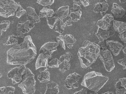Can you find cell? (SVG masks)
Returning a JSON list of instances; mask_svg holds the SVG:
<instances>
[{
  "mask_svg": "<svg viewBox=\"0 0 126 94\" xmlns=\"http://www.w3.org/2000/svg\"><path fill=\"white\" fill-rule=\"evenodd\" d=\"M37 54V48L30 35L23 42L13 46L7 51V62L12 65H25L32 61Z\"/></svg>",
  "mask_w": 126,
  "mask_h": 94,
  "instance_id": "cell-1",
  "label": "cell"
},
{
  "mask_svg": "<svg viewBox=\"0 0 126 94\" xmlns=\"http://www.w3.org/2000/svg\"><path fill=\"white\" fill-rule=\"evenodd\" d=\"M101 47L98 44L88 40L84 41L82 47L79 48L78 57L82 67L88 69L99 56Z\"/></svg>",
  "mask_w": 126,
  "mask_h": 94,
  "instance_id": "cell-2",
  "label": "cell"
},
{
  "mask_svg": "<svg viewBox=\"0 0 126 94\" xmlns=\"http://www.w3.org/2000/svg\"><path fill=\"white\" fill-rule=\"evenodd\" d=\"M108 77L101 73L91 71L86 74L82 82V86L88 89L98 92L108 81Z\"/></svg>",
  "mask_w": 126,
  "mask_h": 94,
  "instance_id": "cell-3",
  "label": "cell"
},
{
  "mask_svg": "<svg viewBox=\"0 0 126 94\" xmlns=\"http://www.w3.org/2000/svg\"><path fill=\"white\" fill-rule=\"evenodd\" d=\"M36 81L34 75L29 68H26L22 80L18 86L21 88L24 94H33L35 92Z\"/></svg>",
  "mask_w": 126,
  "mask_h": 94,
  "instance_id": "cell-4",
  "label": "cell"
},
{
  "mask_svg": "<svg viewBox=\"0 0 126 94\" xmlns=\"http://www.w3.org/2000/svg\"><path fill=\"white\" fill-rule=\"evenodd\" d=\"M20 6L14 0H0V15L5 18L14 16Z\"/></svg>",
  "mask_w": 126,
  "mask_h": 94,
  "instance_id": "cell-5",
  "label": "cell"
},
{
  "mask_svg": "<svg viewBox=\"0 0 126 94\" xmlns=\"http://www.w3.org/2000/svg\"><path fill=\"white\" fill-rule=\"evenodd\" d=\"M99 57L104 64L105 70L109 72L112 71L115 67V63L111 51L107 46L102 48Z\"/></svg>",
  "mask_w": 126,
  "mask_h": 94,
  "instance_id": "cell-6",
  "label": "cell"
},
{
  "mask_svg": "<svg viewBox=\"0 0 126 94\" xmlns=\"http://www.w3.org/2000/svg\"><path fill=\"white\" fill-rule=\"evenodd\" d=\"M26 68L25 65H20L11 68L8 73V77L11 79L12 83L15 84L20 83L22 77L25 73Z\"/></svg>",
  "mask_w": 126,
  "mask_h": 94,
  "instance_id": "cell-7",
  "label": "cell"
},
{
  "mask_svg": "<svg viewBox=\"0 0 126 94\" xmlns=\"http://www.w3.org/2000/svg\"><path fill=\"white\" fill-rule=\"evenodd\" d=\"M34 23L27 20L25 22L19 21L17 26V35L20 38H25V35L28 33L34 27Z\"/></svg>",
  "mask_w": 126,
  "mask_h": 94,
  "instance_id": "cell-8",
  "label": "cell"
},
{
  "mask_svg": "<svg viewBox=\"0 0 126 94\" xmlns=\"http://www.w3.org/2000/svg\"><path fill=\"white\" fill-rule=\"evenodd\" d=\"M59 45L58 42L54 41H50L46 43L40 48V54L43 53L47 56L48 59H51L53 52L57 50V47Z\"/></svg>",
  "mask_w": 126,
  "mask_h": 94,
  "instance_id": "cell-9",
  "label": "cell"
},
{
  "mask_svg": "<svg viewBox=\"0 0 126 94\" xmlns=\"http://www.w3.org/2000/svg\"><path fill=\"white\" fill-rule=\"evenodd\" d=\"M81 76L74 73L68 76L65 81L64 86L68 89H74L79 87V81Z\"/></svg>",
  "mask_w": 126,
  "mask_h": 94,
  "instance_id": "cell-10",
  "label": "cell"
},
{
  "mask_svg": "<svg viewBox=\"0 0 126 94\" xmlns=\"http://www.w3.org/2000/svg\"><path fill=\"white\" fill-rule=\"evenodd\" d=\"M114 20L113 16L111 14H106L96 23L98 28L103 30H108L110 28Z\"/></svg>",
  "mask_w": 126,
  "mask_h": 94,
  "instance_id": "cell-11",
  "label": "cell"
},
{
  "mask_svg": "<svg viewBox=\"0 0 126 94\" xmlns=\"http://www.w3.org/2000/svg\"><path fill=\"white\" fill-rule=\"evenodd\" d=\"M106 43L108 49L115 56H118L119 54L124 47L121 43L115 40H107Z\"/></svg>",
  "mask_w": 126,
  "mask_h": 94,
  "instance_id": "cell-12",
  "label": "cell"
},
{
  "mask_svg": "<svg viewBox=\"0 0 126 94\" xmlns=\"http://www.w3.org/2000/svg\"><path fill=\"white\" fill-rule=\"evenodd\" d=\"M109 5L107 0H101L95 4L93 12L95 13L100 12L102 15H104L108 10Z\"/></svg>",
  "mask_w": 126,
  "mask_h": 94,
  "instance_id": "cell-13",
  "label": "cell"
},
{
  "mask_svg": "<svg viewBox=\"0 0 126 94\" xmlns=\"http://www.w3.org/2000/svg\"><path fill=\"white\" fill-rule=\"evenodd\" d=\"M110 29L108 30H104L98 28L95 35L99 41H104L112 36L115 34L114 31Z\"/></svg>",
  "mask_w": 126,
  "mask_h": 94,
  "instance_id": "cell-14",
  "label": "cell"
},
{
  "mask_svg": "<svg viewBox=\"0 0 126 94\" xmlns=\"http://www.w3.org/2000/svg\"><path fill=\"white\" fill-rule=\"evenodd\" d=\"M26 10L27 20L33 22L34 24L40 22V18L37 14L34 8L31 7H28L26 8Z\"/></svg>",
  "mask_w": 126,
  "mask_h": 94,
  "instance_id": "cell-15",
  "label": "cell"
},
{
  "mask_svg": "<svg viewBox=\"0 0 126 94\" xmlns=\"http://www.w3.org/2000/svg\"><path fill=\"white\" fill-rule=\"evenodd\" d=\"M48 58L43 53H40L37 57L35 64L36 70L48 66Z\"/></svg>",
  "mask_w": 126,
  "mask_h": 94,
  "instance_id": "cell-16",
  "label": "cell"
},
{
  "mask_svg": "<svg viewBox=\"0 0 126 94\" xmlns=\"http://www.w3.org/2000/svg\"><path fill=\"white\" fill-rule=\"evenodd\" d=\"M69 6H63L59 7L55 12V16L59 20L63 21L68 16Z\"/></svg>",
  "mask_w": 126,
  "mask_h": 94,
  "instance_id": "cell-17",
  "label": "cell"
},
{
  "mask_svg": "<svg viewBox=\"0 0 126 94\" xmlns=\"http://www.w3.org/2000/svg\"><path fill=\"white\" fill-rule=\"evenodd\" d=\"M39 72L40 74L38 75L37 79L40 83H46L50 81V73L47 68H41Z\"/></svg>",
  "mask_w": 126,
  "mask_h": 94,
  "instance_id": "cell-18",
  "label": "cell"
},
{
  "mask_svg": "<svg viewBox=\"0 0 126 94\" xmlns=\"http://www.w3.org/2000/svg\"><path fill=\"white\" fill-rule=\"evenodd\" d=\"M111 12L115 17L121 18L124 17L126 11L124 9L118 4L116 3H113Z\"/></svg>",
  "mask_w": 126,
  "mask_h": 94,
  "instance_id": "cell-19",
  "label": "cell"
},
{
  "mask_svg": "<svg viewBox=\"0 0 126 94\" xmlns=\"http://www.w3.org/2000/svg\"><path fill=\"white\" fill-rule=\"evenodd\" d=\"M113 26L114 30L119 34L126 32V23L125 22L114 20Z\"/></svg>",
  "mask_w": 126,
  "mask_h": 94,
  "instance_id": "cell-20",
  "label": "cell"
},
{
  "mask_svg": "<svg viewBox=\"0 0 126 94\" xmlns=\"http://www.w3.org/2000/svg\"><path fill=\"white\" fill-rule=\"evenodd\" d=\"M59 92V85L56 82L51 81L47 84V89L45 94H58Z\"/></svg>",
  "mask_w": 126,
  "mask_h": 94,
  "instance_id": "cell-21",
  "label": "cell"
},
{
  "mask_svg": "<svg viewBox=\"0 0 126 94\" xmlns=\"http://www.w3.org/2000/svg\"><path fill=\"white\" fill-rule=\"evenodd\" d=\"M55 14L53 10L48 7L45 6L40 12L39 16L40 18L52 17Z\"/></svg>",
  "mask_w": 126,
  "mask_h": 94,
  "instance_id": "cell-22",
  "label": "cell"
},
{
  "mask_svg": "<svg viewBox=\"0 0 126 94\" xmlns=\"http://www.w3.org/2000/svg\"><path fill=\"white\" fill-rule=\"evenodd\" d=\"M64 37L65 45L68 48L71 49L76 42V39L72 35L66 34Z\"/></svg>",
  "mask_w": 126,
  "mask_h": 94,
  "instance_id": "cell-23",
  "label": "cell"
},
{
  "mask_svg": "<svg viewBox=\"0 0 126 94\" xmlns=\"http://www.w3.org/2000/svg\"><path fill=\"white\" fill-rule=\"evenodd\" d=\"M19 37L17 35H12L9 36L8 39L4 45L7 46L14 45L19 44Z\"/></svg>",
  "mask_w": 126,
  "mask_h": 94,
  "instance_id": "cell-24",
  "label": "cell"
},
{
  "mask_svg": "<svg viewBox=\"0 0 126 94\" xmlns=\"http://www.w3.org/2000/svg\"><path fill=\"white\" fill-rule=\"evenodd\" d=\"M81 15L82 12L81 10L70 11V14L68 16L73 22H76L80 20Z\"/></svg>",
  "mask_w": 126,
  "mask_h": 94,
  "instance_id": "cell-25",
  "label": "cell"
},
{
  "mask_svg": "<svg viewBox=\"0 0 126 94\" xmlns=\"http://www.w3.org/2000/svg\"><path fill=\"white\" fill-rule=\"evenodd\" d=\"M71 64L70 61L67 60H64L60 62L59 66V70L62 73L70 69Z\"/></svg>",
  "mask_w": 126,
  "mask_h": 94,
  "instance_id": "cell-26",
  "label": "cell"
},
{
  "mask_svg": "<svg viewBox=\"0 0 126 94\" xmlns=\"http://www.w3.org/2000/svg\"><path fill=\"white\" fill-rule=\"evenodd\" d=\"M65 25L63 21L59 19L57 23L55 25V31L59 33L60 34H62L64 32Z\"/></svg>",
  "mask_w": 126,
  "mask_h": 94,
  "instance_id": "cell-27",
  "label": "cell"
},
{
  "mask_svg": "<svg viewBox=\"0 0 126 94\" xmlns=\"http://www.w3.org/2000/svg\"><path fill=\"white\" fill-rule=\"evenodd\" d=\"M15 88L12 86L3 87L0 88V94H15Z\"/></svg>",
  "mask_w": 126,
  "mask_h": 94,
  "instance_id": "cell-28",
  "label": "cell"
},
{
  "mask_svg": "<svg viewBox=\"0 0 126 94\" xmlns=\"http://www.w3.org/2000/svg\"><path fill=\"white\" fill-rule=\"evenodd\" d=\"M116 94H125L126 93V89L122 85L120 81L116 82L115 85Z\"/></svg>",
  "mask_w": 126,
  "mask_h": 94,
  "instance_id": "cell-29",
  "label": "cell"
},
{
  "mask_svg": "<svg viewBox=\"0 0 126 94\" xmlns=\"http://www.w3.org/2000/svg\"><path fill=\"white\" fill-rule=\"evenodd\" d=\"M47 23L48 26L51 29L53 28L54 26L57 23L59 19L56 16H53L52 17H47Z\"/></svg>",
  "mask_w": 126,
  "mask_h": 94,
  "instance_id": "cell-30",
  "label": "cell"
},
{
  "mask_svg": "<svg viewBox=\"0 0 126 94\" xmlns=\"http://www.w3.org/2000/svg\"><path fill=\"white\" fill-rule=\"evenodd\" d=\"M11 22L9 21L4 20L1 21L0 23V31H6L7 29L9 28Z\"/></svg>",
  "mask_w": 126,
  "mask_h": 94,
  "instance_id": "cell-31",
  "label": "cell"
},
{
  "mask_svg": "<svg viewBox=\"0 0 126 94\" xmlns=\"http://www.w3.org/2000/svg\"><path fill=\"white\" fill-rule=\"evenodd\" d=\"M60 61L59 59H54L48 62V66L50 68H59Z\"/></svg>",
  "mask_w": 126,
  "mask_h": 94,
  "instance_id": "cell-32",
  "label": "cell"
},
{
  "mask_svg": "<svg viewBox=\"0 0 126 94\" xmlns=\"http://www.w3.org/2000/svg\"><path fill=\"white\" fill-rule=\"evenodd\" d=\"M57 41L64 50H65V42L64 37L63 35H60L56 37Z\"/></svg>",
  "mask_w": 126,
  "mask_h": 94,
  "instance_id": "cell-33",
  "label": "cell"
},
{
  "mask_svg": "<svg viewBox=\"0 0 126 94\" xmlns=\"http://www.w3.org/2000/svg\"><path fill=\"white\" fill-rule=\"evenodd\" d=\"M54 1V0H38L37 3L43 6L49 7L53 3Z\"/></svg>",
  "mask_w": 126,
  "mask_h": 94,
  "instance_id": "cell-34",
  "label": "cell"
},
{
  "mask_svg": "<svg viewBox=\"0 0 126 94\" xmlns=\"http://www.w3.org/2000/svg\"><path fill=\"white\" fill-rule=\"evenodd\" d=\"M73 54L71 52L69 51L66 52L64 54L60 56L59 59L60 61L61 62L64 60H67L70 61L73 57Z\"/></svg>",
  "mask_w": 126,
  "mask_h": 94,
  "instance_id": "cell-35",
  "label": "cell"
},
{
  "mask_svg": "<svg viewBox=\"0 0 126 94\" xmlns=\"http://www.w3.org/2000/svg\"><path fill=\"white\" fill-rule=\"evenodd\" d=\"M74 94H98L97 92L88 89L87 88H83L80 91L76 92Z\"/></svg>",
  "mask_w": 126,
  "mask_h": 94,
  "instance_id": "cell-36",
  "label": "cell"
},
{
  "mask_svg": "<svg viewBox=\"0 0 126 94\" xmlns=\"http://www.w3.org/2000/svg\"><path fill=\"white\" fill-rule=\"evenodd\" d=\"M26 10L24 9L21 6L17 9L15 13V14H16V17L18 18H19L23 15L26 14Z\"/></svg>",
  "mask_w": 126,
  "mask_h": 94,
  "instance_id": "cell-37",
  "label": "cell"
},
{
  "mask_svg": "<svg viewBox=\"0 0 126 94\" xmlns=\"http://www.w3.org/2000/svg\"><path fill=\"white\" fill-rule=\"evenodd\" d=\"M117 62L119 64L123 66V70H124L126 69V57L119 59Z\"/></svg>",
  "mask_w": 126,
  "mask_h": 94,
  "instance_id": "cell-38",
  "label": "cell"
},
{
  "mask_svg": "<svg viewBox=\"0 0 126 94\" xmlns=\"http://www.w3.org/2000/svg\"><path fill=\"white\" fill-rule=\"evenodd\" d=\"M81 5L79 4L73 2V7L71 8L70 11H78V10H81Z\"/></svg>",
  "mask_w": 126,
  "mask_h": 94,
  "instance_id": "cell-39",
  "label": "cell"
},
{
  "mask_svg": "<svg viewBox=\"0 0 126 94\" xmlns=\"http://www.w3.org/2000/svg\"><path fill=\"white\" fill-rule=\"evenodd\" d=\"M119 36L122 41L125 44H126V32L122 34H119Z\"/></svg>",
  "mask_w": 126,
  "mask_h": 94,
  "instance_id": "cell-40",
  "label": "cell"
},
{
  "mask_svg": "<svg viewBox=\"0 0 126 94\" xmlns=\"http://www.w3.org/2000/svg\"><path fill=\"white\" fill-rule=\"evenodd\" d=\"M63 22H64V23L65 24V25L67 26H70L72 25H73L72 23V20H71L70 18L68 16V18L65 20L63 21Z\"/></svg>",
  "mask_w": 126,
  "mask_h": 94,
  "instance_id": "cell-41",
  "label": "cell"
},
{
  "mask_svg": "<svg viewBox=\"0 0 126 94\" xmlns=\"http://www.w3.org/2000/svg\"><path fill=\"white\" fill-rule=\"evenodd\" d=\"M82 4L85 7L88 6L90 5V2L88 0H79Z\"/></svg>",
  "mask_w": 126,
  "mask_h": 94,
  "instance_id": "cell-42",
  "label": "cell"
},
{
  "mask_svg": "<svg viewBox=\"0 0 126 94\" xmlns=\"http://www.w3.org/2000/svg\"><path fill=\"white\" fill-rule=\"evenodd\" d=\"M119 81L121 82L122 86L126 89V78L119 79Z\"/></svg>",
  "mask_w": 126,
  "mask_h": 94,
  "instance_id": "cell-43",
  "label": "cell"
},
{
  "mask_svg": "<svg viewBox=\"0 0 126 94\" xmlns=\"http://www.w3.org/2000/svg\"><path fill=\"white\" fill-rule=\"evenodd\" d=\"M98 45L101 48H102L103 47L106 46L105 45V42L104 41H99V42L98 43Z\"/></svg>",
  "mask_w": 126,
  "mask_h": 94,
  "instance_id": "cell-44",
  "label": "cell"
},
{
  "mask_svg": "<svg viewBox=\"0 0 126 94\" xmlns=\"http://www.w3.org/2000/svg\"><path fill=\"white\" fill-rule=\"evenodd\" d=\"M122 51L124 53V55L126 57V44L124 45V47H123V49H122Z\"/></svg>",
  "mask_w": 126,
  "mask_h": 94,
  "instance_id": "cell-45",
  "label": "cell"
},
{
  "mask_svg": "<svg viewBox=\"0 0 126 94\" xmlns=\"http://www.w3.org/2000/svg\"><path fill=\"white\" fill-rule=\"evenodd\" d=\"M103 94H113V92H107L105 93H103Z\"/></svg>",
  "mask_w": 126,
  "mask_h": 94,
  "instance_id": "cell-46",
  "label": "cell"
},
{
  "mask_svg": "<svg viewBox=\"0 0 126 94\" xmlns=\"http://www.w3.org/2000/svg\"><path fill=\"white\" fill-rule=\"evenodd\" d=\"M120 3H126V0H119Z\"/></svg>",
  "mask_w": 126,
  "mask_h": 94,
  "instance_id": "cell-47",
  "label": "cell"
},
{
  "mask_svg": "<svg viewBox=\"0 0 126 94\" xmlns=\"http://www.w3.org/2000/svg\"><path fill=\"white\" fill-rule=\"evenodd\" d=\"M3 31H0V36H2V34L3 33Z\"/></svg>",
  "mask_w": 126,
  "mask_h": 94,
  "instance_id": "cell-48",
  "label": "cell"
},
{
  "mask_svg": "<svg viewBox=\"0 0 126 94\" xmlns=\"http://www.w3.org/2000/svg\"><path fill=\"white\" fill-rule=\"evenodd\" d=\"M0 78H1V77L2 76V73H0Z\"/></svg>",
  "mask_w": 126,
  "mask_h": 94,
  "instance_id": "cell-49",
  "label": "cell"
},
{
  "mask_svg": "<svg viewBox=\"0 0 126 94\" xmlns=\"http://www.w3.org/2000/svg\"></svg>",
  "mask_w": 126,
  "mask_h": 94,
  "instance_id": "cell-50",
  "label": "cell"
}]
</instances>
